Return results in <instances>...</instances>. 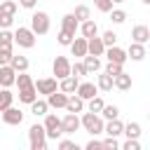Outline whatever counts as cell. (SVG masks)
<instances>
[{"mask_svg": "<svg viewBox=\"0 0 150 150\" xmlns=\"http://www.w3.org/2000/svg\"><path fill=\"white\" fill-rule=\"evenodd\" d=\"M103 117L98 115V112H84L82 110V117H80V127L87 131V134H91V136H98V134H103Z\"/></svg>", "mask_w": 150, "mask_h": 150, "instance_id": "obj_1", "label": "cell"}, {"mask_svg": "<svg viewBox=\"0 0 150 150\" xmlns=\"http://www.w3.org/2000/svg\"><path fill=\"white\" fill-rule=\"evenodd\" d=\"M35 35H47L49 33V28H52V21H49V14L47 12H42V9H38V12H33V16H30V26H28Z\"/></svg>", "mask_w": 150, "mask_h": 150, "instance_id": "obj_2", "label": "cell"}, {"mask_svg": "<svg viewBox=\"0 0 150 150\" xmlns=\"http://www.w3.org/2000/svg\"><path fill=\"white\" fill-rule=\"evenodd\" d=\"M42 117H45L42 127H45V134H47V138H52V141H59V138L63 136V131H61V117H59V115H54V112H45Z\"/></svg>", "mask_w": 150, "mask_h": 150, "instance_id": "obj_3", "label": "cell"}, {"mask_svg": "<svg viewBox=\"0 0 150 150\" xmlns=\"http://www.w3.org/2000/svg\"><path fill=\"white\" fill-rule=\"evenodd\" d=\"M28 145H30V150H45L47 148V134H45L42 124H33L28 129Z\"/></svg>", "mask_w": 150, "mask_h": 150, "instance_id": "obj_4", "label": "cell"}, {"mask_svg": "<svg viewBox=\"0 0 150 150\" xmlns=\"http://www.w3.org/2000/svg\"><path fill=\"white\" fill-rule=\"evenodd\" d=\"M35 33L30 30V28H26V26H19L16 30H14V45H19V47H23V49H33L35 47Z\"/></svg>", "mask_w": 150, "mask_h": 150, "instance_id": "obj_5", "label": "cell"}, {"mask_svg": "<svg viewBox=\"0 0 150 150\" xmlns=\"http://www.w3.org/2000/svg\"><path fill=\"white\" fill-rule=\"evenodd\" d=\"M33 87H35V91L38 94H52V91H56L59 89V80L56 77H40V80H33Z\"/></svg>", "mask_w": 150, "mask_h": 150, "instance_id": "obj_6", "label": "cell"}, {"mask_svg": "<svg viewBox=\"0 0 150 150\" xmlns=\"http://www.w3.org/2000/svg\"><path fill=\"white\" fill-rule=\"evenodd\" d=\"M0 120H2L5 124H9V127H16V124L23 122V112H21L19 108H14V105H7V108L0 112Z\"/></svg>", "mask_w": 150, "mask_h": 150, "instance_id": "obj_7", "label": "cell"}, {"mask_svg": "<svg viewBox=\"0 0 150 150\" xmlns=\"http://www.w3.org/2000/svg\"><path fill=\"white\" fill-rule=\"evenodd\" d=\"M52 73H54L56 80H63L66 75H70V61L66 56H56L54 63H52Z\"/></svg>", "mask_w": 150, "mask_h": 150, "instance_id": "obj_8", "label": "cell"}, {"mask_svg": "<svg viewBox=\"0 0 150 150\" xmlns=\"http://www.w3.org/2000/svg\"><path fill=\"white\" fill-rule=\"evenodd\" d=\"M61 131H63V134H75V131H80V115H77V112H68L66 117H61Z\"/></svg>", "mask_w": 150, "mask_h": 150, "instance_id": "obj_9", "label": "cell"}, {"mask_svg": "<svg viewBox=\"0 0 150 150\" xmlns=\"http://www.w3.org/2000/svg\"><path fill=\"white\" fill-rule=\"evenodd\" d=\"M103 56H105L108 61H112V63H122V66H124V61H127V49H122V47L112 45V47H105Z\"/></svg>", "mask_w": 150, "mask_h": 150, "instance_id": "obj_10", "label": "cell"}, {"mask_svg": "<svg viewBox=\"0 0 150 150\" xmlns=\"http://www.w3.org/2000/svg\"><path fill=\"white\" fill-rule=\"evenodd\" d=\"M103 52H105V45H103L101 35L87 38V54H91V56H103Z\"/></svg>", "mask_w": 150, "mask_h": 150, "instance_id": "obj_11", "label": "cell"}, {"mask_svg": "<svg viewBox=\"0 0 150 150\" xmlns=\"http://www.w3.org/2000/svg\"><path fill=\"white\" fill-rule=\"evenodd\" d=\"M75 94H77L82 101H89L91 96H96V94H98V87H96L94 82H80V84H77V89H75Z\"/></svg>", "mask_w": 150, "mask_h": 150, "instance_id": "obj_12", "label": "cell"}, {"mask_svg": "<svg viewBox=\"0 0 150 150\" xmlns=\"http://www.w3.org/2000/svg\"><path fill=\"white\" fill-rule=\"evenodd\" d=\"M66 101H68V94H63L61 89H56V91L47 94V105H49V108H54V110L63 108V105H66Z\"/></svg>", "mask_w": 150, "mask_h": 150, "instance_id": "obj_13", "label": "cell"}, {"mask_svg": "<svg viewBox=\"0 0 150 150\" xmlns=\"http://www.w3.org/2000/svg\"><path fill=\"white\" fill-rule=\"evenodd\" d=\"M148 40H150V28H148V26L138 23V26L131 28V42H141V45H145Z\"/></svg>", "mask_w": 150, "mask_h": 150, "instance_id": "obj_14", "label": "cell"}, {"mask_svg": "<svg viewBox=\"0 0 150 150\" xmlns=\"http://www.w3.org/2000/svg\"><path fill=\"white\" fill-rule=\"evenodd\" d=\"M82 66L87 70V75H94L101 70V56H91V54H84L82 56Z\"/></svg>", "mask_w": 150, "mask_h": 150, "instance_id": "obj_15", "label": "cell"}, {"mask_svg": "<svg viewBox=\"0 0 150 150\" xmlns=\"http://www.w3.org/2000/svg\"><path fill=\"white\" fill-rule=\"evenodd\" d=\"M16 80V70L7 63V66H0V84L2 87H12Z\"/></svg>", "mask_w": 150, "mask_h": 150, "instance_id": "obj_16", "label": "cell"}, {"mask_svg": "<svg viewBox=\"0 0 150 150\" xmlns=\"http://www.w3.org/2000/svg\"><path fill=\"white\" fill-rule=\"evenodd\" d=\"M77 30L82 33V38H94V35H98V26H96V21H94V19H87V21H80V26H77Z\"/></svg>", "mask_w": 150, "mask_h": 150, "instance_id": "obj_17", "label": "cell"}, {"mask_svg": "<svg viewBox=\"0 0 150 150\" xmlns=\"http://www.w3.org/2000/svg\"><path fill=\"white\" fill-rule=\"evenodd\" d=\"M127 59H131V61H143V59H145V45L131 42L129 49H127Z\"/></svg>", "mask_w": 150, "mask_h": 150, "instance_id": "obj_18", "label": "cell"}, {"mask_svg": "<svg viewBox=\"0 0 150 150\" xmlns=\"http://www.w3.org/2000/svg\"><path fill=\"white\" fill-rule=\"evenodd\" d=\"M122 127H124V124L120 122V117H115V120H105V124H103V134L117 138V136L122 134Z\"/></svg>", "mask_w": 150, "mask_h": 150, "instance_id": "obj_19", "label": "cell"}, {"mask_svg": "<svg viewBox=\"0 0 150 150\" xmlns=\"http://www.w3.org/2000/svg\"><path fill=\"white\" fill-rule=\"evenodd\" d=\"M68 47H70V54L73 56H80L82 59L87 54V38H73V42Z\"/></svg>", "mask_w": 150, "mask_h": 150, "instance_id": "obj_20", "label": "cell"}, {"mask_svg": "<svg viewBox=\"0 0 150 150\" xmlns=\"http://www.w3.org/2000/svg\"><path fill=\"white\" fill-rule=\"evenodd\" d=\"M77 84H80V80H77V77H73V75H66L63 80H59V89H61L63 94H75Z\"/></svg>", "mask_w": 150, "mask_h": 150, "instance_id": "obj_21", "label": "cell"}, {"mask_svg": "<svg viewBox=\"0 0 150 150\" xmlns=\"http://www.w3.org/2000/svg\"><path fill=\"white\" fill-rule=\"evenodd\" d=\"M68 112H82L84 110V101L77 96V94H68V101H66V105H63Z\"/></svg>", "mask_w": 150, "mask_h": 150, "instance_id": "obj_22", "label": "cell"}, {"mask_svg": "<svg viewBox=\"0 0 150 150\" xmlns=\"http://www.w3.org/2000/svg\"><path fill=\"white\" fill-rule=\"evenodd\" d=\"M112 87H117L120 91H127V89H131V75L122 70L120 75H115V77H112Z\"/></svg>", "mask_w": 150, "mask_h": 150, "instance_id": "obj_23", "label": "cell"}, {"mask_svg": "<svg viewBox=\"0 0 150 150\" xmlns=\"http://www.w3.org/2000/svg\"><path fill=\"white\" fill-rule=\"evenodd\" d=\"M35 98H38V91H35V87H33V84H30V87H23V89H19V101H21V103L30 105Z\"/></svg>", "mask_w": 150, "mask_h": 150, "instance_id": "obj_24", "label": "cell"}, {"mask_svg": "<svg viewBox=\"0 0 150 150\" xmlns=\"http://www.w3.org/2000/svg\"><path fill=\"white\" fill-rule=\"evenodd\" d=\"M77 26H80V23H77V19L73 16V12L61 16V28H63V30H68V33H77Z\"/></svg>", "mask_w": 150, "mask_h": 150, "instance_id": "obj_25", "label": "cell"}, {"mask_svg": "<svg viewBox=\"0 0 150 150\" xmlns=\"http://www.w3.org/2000/svg\"><path fill=\"white\" fill-rule=\"evenodd\" d=\"M9 66H12L16 73H23V70H28V59H26V56H21V54H12Z\"/></svg>", "mask_w": 150, "mask_h": 150, "instance_id": "obj_26", "label": "cell"}, {"mask_svg": "<svg viewBox=\"0 0 150 150\" xmlns=\"http://www.w3.org/2000/svg\"><path fill=\"white\" fill-rule=\"evenodd\" d=\"M96 87H98V91H110L112 89V77L108 73H101L96 77Z\"/></svg>", "mask_w": 150, "mask_h": 150, "instance_id": "obj_27", "label": "cell"}, {"mask_svg": "<svg viewBox=\"0 0 150 150\" xmlns=\"http://www.w3.org/2000/svg\"><path fill=\"white\" fill-rule=\"evenodd\" d=\"M122 134H124L127 138H138V136H141V124H138V122H129V124L122 127Z\"/></svg>", "mask_w": 150, "mask_h": 150, "instance_id": "obj_28", "label": "cell"}, {"mask_svg": "<svg viewBox=\"0 0 150 150\" xmlns=\"http://www.w3.org/2000/svg\"><path fill=\"white\" fill-rule=\"evenodd\" d=\"M14 103V94L9 91V87H2L0 89V112L7 108V105H12Z\"/></svg>", "mask_w": 150, "mask_h": 150, "instance_id": "obj_29", "label": "cell"}, {"mask_svg": "<svg viewBox=\"0 0 150 150\" xmlns=\"http://www.w3.org/2000/svg\"><path fill=\"white\" fill-rule=\"evenodd\" d=\"M49 110V105H47V101H40V98H35L33 103H30V112L35 115V117H42L45 112Z\"/></svg>", "mask_w": 150, "mask_h": 150, "instance_id": "obj_30", "label": "cell"}, {"mask_svg": "<svg viewBox=\"0 0 150 150\" xmlns=\"http://www.w3.org/2000/svg\"><path fill=\"white\" fill-rule=\"evenodd\" d=\"M73 16L77 19V23H80V21H87V19H91V9H89L87 5H77L75 12H73Z\"/></svg>", "mask_w": 150, "mask_h": 150, "instance_id": "obj_31", "label": "cell"}, {"mask_svg": "<svg viewBox=\"0 0 150 150\" xmlns=\"http://www.w3.org/2000/svg\"><path fill=\"white\" fill-rule=\"evenodd\" d=\"M103 120H115V117H120V108L117 105H105L103 103V108H101V112H98Z\"/></svg>", "mask_w": 150, "mask_h": 150, "instance_id": "obj_32", "label": "cell"}, {"mask_svg": "<svg viewBox=\"0 0 150 150\" xmlns=\"http://www.w3.org/2000/svg\"><path fill=\"white\" fill-rule=\"evenodd\" d=\"M87 103V108H89V112H101V108H103V98L96 94V96H91L89 101H84Z\"/></svg>", "mask_w": 150, "mask_h": 150, "instance_id": "obj_33", "label": "cell"}, {"mask_svg": "<svg viewBox=\"0 0 150 150\" xmlns=\"http://www.w3.org/2000/svg\"><path fill=\"white\" fill-rule=\"evenodd\" d=\"M16 7H19V5H16L14 0H0V14H12V16H14V14H16Z\"/></svg>", "mask_w": 150, "mask_h": 150, "instance_id": "obj_34", "label": "cell"}, {"mask_svg": "<svg viewBox=\"0 0 150 150\" xmlns=\"http://www.w3.org/2000/svg\"><path fill=\"white\" fill-rule=\"evenodd\" d=\"M14 84H16L19 89H23V87H30V84H33V77H30V75H26V70H23V73H16V80H14Z\"/></svg>", "mask_w": 150, "mask_h": 150, "instance_id": "obj_35", "label": "cell"}, {"mask_svg": "<svg viewBox=\"0 0 150 150\" xmlns=\"http://www.w3.org/2000/svg\"><path fill=\"white\" fill-rule=\"evenodd\" d=\"M14 45V33H9L7 28H0V47H12Z\"/></svg>", "mask_w": 150, "mask_h": 150, "instance_id": "obj_36", "label": "cell"}, {"mask_svg": "<svg viewBox=\"0 0 150 150\" xmlns=\"http://www.w3.org/2000/svg\"><path fill=\"white\" fill-rule=\"evenodd\" d=\"M108 14H110V21H112V23H117V26L127 21V12H124V9H110Z\"/></svg>", "mask_w": 150, "mask_h": 150, "instance_id": "obj_37", "label": "cell"}, {"mask_svg": "<svg viewBox=\"0 0 150 150\" xmlns=\"http://www.w3.org/2000/svg\"><path fill=\"white\" fill-rule=\"evenodd\" d=\"M73 38H75V33H68V30H59V35H56V40H59V45H63V47H68L70 42H73Z\"/></svg>", "mask_w": 150, "mask_h": 150, "instance_id": "obj_38", "label": "cell"}, {"mask_svg": "<svg viewBox=\"0 0 150 150\" xmlns=\"http://www.w3.org/2000/svg\"><path fill=\"white\" fill-rule=\"evenodd\" d=\"M122 70H124V66H122V63H112V61H108V63H105V70H103V73H108L110 77H115V75H120Z\"/></svg>", "mask_w": 150, "mask_h": 150, "instance_id": "obj_39", "label": "cell"}, {"mask_svg": "<svg viewBox=\"0 0 150 150\" xmlns=\"http://www.w3.org/2000/svg\"><path fill=\"white\" fill-rule=\"evenodd\" d=\"M70 75H73V77H77V80L87 75V70H84L82 61H75V63H70Z\"/></svg>", "mask_w": 150, "mask_h": 150, "instance_id": "obj_40", "label": "cell"}, {"mask_svg": "<svg viewBox=\"0 0 150 150\" xmlns=\"http://www.w3.org/2000/svg\"><path fill=\"white\" fill-rule=\"evenodd\" d=\"M56 148L59 150H77V143L70 141V138H59L56 141Z\"/></svg>", "mask_w": 150, "mask_h": 150, "instance_id": "obj_41", "label": "cell"}, {"mask_svg": "<svg viewBox=\"0 0 150 150\" xmlns=\"http://www.w3.org/2000/svg\"><path fill=\"white\" fill-rule=\"evenodd\" d=\"M94 7L98 12H103V14H108L112 9V0H94Z\"/></svg>", "mask_w": 150, "mask_h": 150, "instance_id": "obj_42", "label": "cell"}, {"mask_svg": "<svg viewBox=\"0 0 150 150\" xmlns=\"http://www.w3.org/2000/svg\"><path fill=\"white\" fill-rule=\"evenodd\" d=\"M101 40H103V45H105V47H112V45H117V35H115L112 30H105V33L101 35Z\"/></svg>", "mask_w": 150, "mask_h": 150, "instance_id": "obj_43", "label": "cell"}, {"mask_svg": "<svg viewBox=\"0 0 150 150\" xmlns=\"http://www.w3.org/2000/svg\"><path fill=\"white\" fill-rule=\"evenodd\" d=\"M12 47H0V66H7L9 59H12Z\"/></svg>", "mask_w": 150, "mask_h": 150, "instance_id": "obj_44", "label": "cell"}, {"mask_svg": "<svg viewBox=\"0 0 150 150\" xmlns=\"http://www.w3.org/2000/svg\"><path fill=\"white\" fill-rule=\"evenodd\" d=\"M122 150H141V143H138V138H127V141L122 143Z\"/></svg>", "mask_w": 150, "mask_h": 150, "instance_id": "obj_45", "label": "cell"}, {"mask_svg": "<svg viewBox=\"0 0 150 150\" xmlns=\"http://www.w3.org/2000/svg\"><path fill=\"white\" fill-rule=\"evenodd\" d=\"M103 148H105V150H117V148H120V143H117V138H115V136H108V138L103 141Z\"/></svg>", "mask_w": 150, "mask_h": 150, "instance_id": "obj_46", "label": "cell"}, {"mask_svg": "<svg viewBox=\"0 0 150 150\" xmlns=\"http://www.w3.org/2000/svg\"><path fill=\"white\" fill-rule=\"evenodd\" d=\"M12 21H14V16H12V14H0V28H9V26H12Z\"/></svg>", "mask_w": 150, "mask_h": 150, "instance_id": "obj_47", "label": "cell"}, {"mask_svg": "<svg viewBox=\"0 0 150 150\" xmlns=\"http://www.w3.org/2000/svg\"><path fill=\"white\" fill-rule=\"evenodd\" d=\"M87 150H103V141H96V138H91L87 145H84Z\"/></svg>", "mask_w": 150, "mask_h": 150, "instance_id": "obj_48", "label": "cell"}, {"mask_svg": "<svg viewBox=\"0 0 150 150\" xmlns=\"http://www.w3.org/2000/svg\"><path fill=\"white\" fill-rule=\"evenodd\" d=\"M19 5H21L23 9H35V5H38V0H19Z\"/></svg>", "mask_w": 150, "mask_h": 150, "instance_id": "obj_49", "label": "cell"}, {"mask_svg": "<svg viewBox=\"0 0 150 150\" xmlns=\"http://www.w3.org/2000/svg\"><path fill=\"white\" fill-rule=\"evenodd\" d=\"M120 2H124V0H112V5H120Z\"/></svg>", "mask_w": 150, "mask_h": 150, "instance_id": "obj_50", "label": "cell"}, {"mask_svg": "<svg viewBox=\"0 0 150 150\" xmlns=\"http://www.w3.org/2000/svg\"><path fill=\"white\" fill-rule=\"evenodd\" d=\"M141 2H143V5H150V0H141Z\"/></svg>", "mask_w": 150, "mask_h": 150, "instance_id": "obj_51", "label": "cell"}, {"mask_svg": "<svg viewBox=\"0 0 150 150\" xmlns=\"http://www.w3.org/2000/svg\"><path fill=\"white\" fill-rule=\"evenodd\" d=\"M0 122H2V120H0Z\"/></svg>", "mask_w": 150, "mask_h": 150, "instance_id": "obj_52", "label": "cell"}]
</instances>
